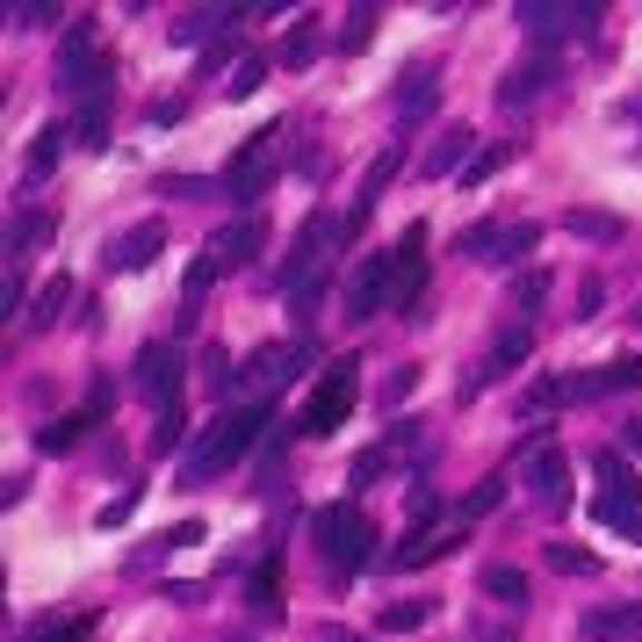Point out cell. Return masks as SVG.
I'll return each instance as SVG.
<instances>
[{
	"mask_svg": "<svg viewBox=\"0 0 642 642\" xmlns=\"http://www.w3.org/2000/svg\"><path fill=\"white\" fill-rule=\"evenodd\" d=\"M51 239H58V217H51V210H14V224H8V260L22 268V260L37 253V246H51Z\"/></svg>",
	"mask_w": 642,
	"mask_h": 642,
	"instance_id": "obj_16",
	"label": "cell"
},
{
	"mask_svg": "<svg viewBox=\"0 0 642 642\" xmlns=\"http://www.w3.org/2000/svg\"><path fill=\"white\" fill-rule=\"evenodd\" d=\"M455 542H463V527H426V534H411V542L397 548L390 563H397V571H426V563H440Z\"/></svg>",
	"mask_w": 642,
	"mask_h": 642,
	"instance_id": "obj_18",
	"label": "cell"
},
{
	"mask_svg": "<svg viewBox=\"0 0 642 642\" xmlns=\"http://www.w3.org/2000/svg\"><path fill=\"white\" fill-rule=\"evenodd\" d=\"M296 361H303V347H260L239 376H246V383H282V376H296Z\"/></svg>",
	"mask_w": 642,
	"mask_h": 642,
	"instance_id": "obj_25",
	"label": "cell"
},
{
	"mask_svg": "<svg viewBox=\"0 0 642 642\" xmlns=\"http://www.w3.org/2000/svg\"><path fill=\"white\" fill-rule=\"evenodd\" d=\"M181 440H188V419H181V405H166L159 426H152V455H174Z\"/></svg>",
	"mask_w": 642,
	"mask_h": 642,
	"instance_id": "obj_34",
	"label": "cell"
},
{
	"mask_svg": "<svg viewBox=\"0 0 642 642\" xmlns=\"http://www.w3.org/2000/svg\"><path fill=\"white\" fill-rule=\"evenodd\" d=\"M253 606H274V563H260V571H253Z\"/></svg>",
	"mask_w": 642,
	"mask_h": 642,
	"instance_id": "obj_47",
	"label": "cell"
},
{
	"mask_svg": "<svg viewBox=\"0 0 642 642\" xmlns=\"http://www.w3.org/2000/svg\"><path fill=\"white\" fill-rule=\"evenodd\" d=\"M484 592H492L498 606H527V571H513V563H492V571H484Z\"/></svg>",
	"mask_w": 642,
	"mask_h": 642,
	"instance_id": "obj_29",
	"label": "cell"
},
{
	"mask_svg": "<svg viewBox=\"0 0 642 642\" xmlns=\"http://www.w3.org/2000/svg\"><path fill=\"white\" fill-rule=\"evenodd\" d=\"M548 571H563V577H592V571H600V556H592V548L556 542V548H548Z\"/></svg>",
	"mask_w": 642,
	"mask_h": 642,
	"instance_id": "obj_33",
	"label": "cell"
},
{
	"mask_svg": "<svg viewBox=\"0 0 642 642\" xmlns=\"http://www.w3.org/2000/svg\"><path fill=\"white\" fill-rule=\"evenodd\" d=\"M563 397H571V383H563V376H534L519 405H527V411H548V405H563Z\"/></svg>",
	"mask_w": 642,
	"mask_h": 642,
	"instance_id": "obj_38",
	"label": "cell"
},
{
	"mask_svg": "<svg viewBox=\"0 0 642 642\" xmlns=\"http://www.w3.org/2000/svg\"><path fill=\"white\" fill-rule=\"evenodd\" d=\"M397 166H405V145H390V152H376V166H369V181H361V217H369V210H376V195H383L390 188V181H397Z\"/></svg>",
	"mask_w": 642,
	"mask_h": 642,
	"instance_id": "obj_28",
	"label": "cell"
},
{
	"mask_svg": "<svg viewBox=\"0 0 642 642\" xmlns=\"http://www.w3.org/2000/svg\"><path fill=\"white\" fill-rule=\"evenodd\" d=\"M434 101H440V72H434V66H411L405 87H397V124H419V116H434Z\"/></svg>",
	"mask_w": 642,
	"mask_h": 642,
	"instance_id": "obj_17",
	"label": "cell"
},
{
	"mask_svg": "<svg viewBox=\"0 0 642 642\" xmlns=\"http://www.w3.org/2000/svg\"><path fill=\"white\" fill-rule=\"evenodd\" d=\"M311 58H318V29L296 22V29L282 37V66H311Z\"/></svg>",
	"mask_w": 642,
	"mask_h": 642,
	"instance_id": "obj_37",
	"label": "cell"
},
{
	"mask_svg": "<svg viewBox=\"0 0 642 642\" xmlns=\"http://www.w3.org/2000/svg\"><path fill=\"white\" fill-rule=\"evenodd\" d=\"M311 534H318V556H325L332 577H354L361 563L376 556V527H369V519H361L354 506H318Z\"/></svg>",
	"mask_w": 642,
	"mask_h": 642,
	"instance_id": "obj_2",
	"label": "cell"
},
{
	"mask_svg": "<svg viewBox=\"0 0 642 642\" xmlns=\"http://www.w3.org/2000/svg\"><path fill=\"white\" fill-rule=\"evenodd\" d=\"M542 246V224H469L463 232V253L469 260H519V253H534Z\"/></svg>",
	"mask_w": 642,
	"mask_h": 642,
	"instance_id": "obj_10",
	"label": "cell"
},
{
	"mask_svg": "<svg viewBox=\"0 0 642 642\" xmlns=\"http://www.w3.org/2000/svg\"><path fill=\"white\" fill-rule=\"evenodd\" d=\"M376 469H383V448H369V455L354 463V484H376Z\"/></svg>",
	"mask_w": 642,
	"mask_h": 642,
	"instance_id": "obj_49",
	"label": "cell"
},
{
	"mask_svg": "<svg viewBox=\"0 0 642 642\" xmlns=\"http://www.w3.org/2000/svg\"><path fill=\"white\" fill-rule=\"evenodd\" d=\"M369 37H376V8H354L340 22V51H369Z\"/></svg>",
	"mask_w": 642,
	"mask_h": 642,
	"instance_id": "obj_36",
	"label": "cell"
},
{
	"mask_svg": "<svg viewBox=\"0 0 642 642\" xmlns=\"http://www.w3.org/2000/svg\"><path fill=\"white\" fill-rule=\"evenodd\" d=\"M527 484H534V498H542V506H563V498H571V463H563L556 448H542L527 463Z\"/></svg>",
	"mask_w": 642,
	"mask_h": 642,
	"instance_id": "obj_19",
	"label": "cell"
},
{
	"mask_svg": "<svg viewBox=\"0 0 642 642\" xmlns=\"http://www.w3.org/2000/svg\"><path fill=\"white\" fill-rule=\"evenodd\" d=\"M411 390H419V369H397V376H390V383H383V405H405V397H411Z\"/></svg>",
	"mask_w": 642,
	"mask_h": 642,
	"instance_id": "obj_44",
	"label": "cell"
},
{
	"mask_svg": "<svg viewBox=\"0 0 642 642\" xmlns=\"http://www.w3.org/2000/svg\"><path fill=\"white\" fill-rule=\"evenodd\" d=\"M325 642H347V635H340V629H325Z\"/></svg>",
	"mask_w": 642,
	"mask_h": 642,
	"instance_id": "obj_51",
	"label": "cell"
},
{
	"mask_svg": "<svg viewBox=\"0 0 642 642\" xmlns=\"http://www.w3.org/2000/svg\"><path fill=\"white\" fill-rule=\"evenodd\" d=\"M563 232H571V239H592V246H614V239H621V217H614V210H571V217H563Z\"/></svg>",
	"mask_w": 642,
	"mask_h": 642,
	"instance_id": "obj_27",
	"label": "cell"
},
{
	"mask_svg": "<svg viewBox=\"0 0 642 642\" xmlns=\"http://www.w3.org/2000/svg\"><path fill=\"white\" fill-rule=\"evenodd\" d=\"M542 296H548V274H542V268H534L527 282H513V311H534Z\"/></svg>",
	"mask_w": 642,
	"mask_h": 642,
	"instance_id": "obj_42",
	"label": "cell"
},
{
	"mask_svg": "<svg viewBox=\"0 0 642 642\" xmlns=\"http://www.w3.org/2000/svg\"><path fill=\"white\" fill-rule=\"evenodd\" d=\"M347 411H354V361H332V369L318 376V390L303 397V411H296V434L325 440V434H340V426H347Z\"/></svg>",
	"mask_w": 642,
	"mask_h": 642,
	"instance_id": "obj_5",
	"label": "cell"
},
{
	"mask_svg": "<svg viewBox=\"0 0 642 642\" xmlns=\"http://www.w3.org/2000/svg\"><path fill=\"white\" fill-rule=\"evenodd\" d=\"M635 629H642V606H592V614L577 621L585 642H614V635H635Z\"/></svg>",
	"mask_w": 642,
	"mask_h": 642,
	"instance_id": "obj_22",
	"label": "cell"
},
{
	"mask_svg": "<svg viewBox=\"0 0 642 642\" xmlns=\"http://www.w3.org/2000/svg\"><path fill=\"white\" fill-rule=\"evenodd\" d=\"M621 448H635V455H642V419L629 426V434H621Z\"/></svg>",
	"mask_w": 642,
	"mask_h": 642,
	"instance_id": "obj_50",
	"label": "cell"
},
{
	"mask_svg": "<svg viewBox=\"0 0 642 642\" xmlns=\"http://www.w3.org/2000/svg\"><path fill=\"white\" fill-rule=\"evenodd\" d=\"M232 43H239V22L224 29L217 43H203V72H224V66H232Z\"/></svg>",
	"mask_w": 642,
	"mask_h": 642,
	"instance_id": "obj_43",
	"label": "cell"
},
{
	"mask_svg": "<svg viewBox=\"0 0 642 642\" xmlns=\"http://www.w3.org/2000/svg\"><path fill=\"white\" fill-rule=\"evenodd\" d=\"M14 22H22V29H43V22H58V8H43V0H22V8H14Z\"/></svg>",
	"mask_w": 642,
	"mask_h": 642,
	"instance_id": "obj_46",
	"label": "cell"
},
{
	"mask_svg": "<svg viewBox=\"0 0 642 642\" xmlns=\"http://www.w3.org/2000/svg\"><path fill=\"white\" fill-rule=\"evenodd\" d=\"M116 80V58L95 43V22H72L66 37H58V87L80 101H101V87Z\"/></svg>",
	"mask_w": 642,
	"mask_h": 642,
	"instance_id": "obj_4",
	"label": "cell"
},
{
	"mask_svg": "<svg viewBox=\"0 0 642 642\" xmlns=\"http://www.w3.org/2000/svg\"><path fill=\"white\" fill-rule=\"evenodd\" d=\"M260 246H268V224H260V217H239V224H224V232L210 239L203 253L217 260V274H232V268H246V260H253Z\"/></svg>",
	"mask_w": 642,
	"mask_h": 642,
	"instance_id": "obj_13",
	"label": "cell"
},
{
	"mask_svg": "<svg viewBox=\"0 0 642 642\" xmlns=\"http://www.w3.org/2000/svg\"><path fill=\"white\" fill-rule=\"evenodd\" d=\"M66 303H72V282H66V274H51V282L37 289V311H29L22 325H29V332H51L58 318H66Z\"/></svg>",
	"mask_w": 642,
	"mask_h": 642,
	"instance_id": "obj_26",
	"label": "cell"
},
{
	"mask_svg": "<svg viewBox=\"0 0 642 642\" xmlns=\"http://www.w3.org/2000/svg\"><path fill=\"white\" fill-rule=\"evenodd\" d=\"M506 159H513V145H484L477 159L463 166V188H484V181H492V174H498V166H506Z\"/></svg>",
	"mask_w": 642,
	"mask_h": 642,
	"instance_id": "obj_35",
	"label": "cell"
},
{
	"mask_svg": "<svg viewBox=\"0 0 642 642\" xmlns=\"http://www.w3.org/2000/svg\"><path fill=\"white\" fill-rule=\"evenodd\" d=\"M397 296V260L390 253H369L354 274H347V296H340V311H347V325H361V318H376L383 303Z\"/></svg>",
	"mask_w": 642,
	"mask_h": 642,
	"instance_id": "obj_7",
	"label": "cell"
},
{
	"mask_svg": "<svg viewBox=\"0 0 642 642\" xmlns=\"http://www.w3.org/2000/svg\"><path fill=\"white\" fill-rule=\"evenodd\" d=\"M87 635H95V614H72V621H37V629H29L22 642H87Z\"/></svg>",
	"mask_w": 642,
	"mask_h": 642,
	"instance_id": "obj_30",
	"label": "cell"
},
{
	"mask_svg": "<svg viewBox=\"0 0 642 642\" xmlns=\"http://www.w3.org/2000/svg\"><path fill=\"white\" fill-rule=\"evenodd\" d=\"M87 426H95V411H66V419H43V426H37V455H66V448H80Z\"/></svg>",
	"mask_w": 642,
	"mask_h": 642,
	"instance_id": "obj_24",
	"label": "cell"
},
{
	"mask_svg": "<svg viewBox=\"0 0 642 642\" xmlns=\"http://www.w3.org/2000/svg\"><path fill=\"white\" fill-rule=\"evenodd\" d=\"M159 253H166V224H159V217H145V224H130V232L116 239V246L101 253V260H109V268H124V274H137V268H152Z\"/></svg>",
	"mask_w": 642,
	"mask_h": 642,
	"instance_id": "obj_14",
	"label": "cell"
},
{
	"mask_svg": "<svg viewBox=\"0 0 642 642\" xmlns=\"http://www.w3.org/2000/svg\"><path fill=\"white\" fill-rule=\"evenodd\" d=\"M629 534H635V542H642V519H635V527H629Z\"/></svg>",
	"mask_w": 642,
	"mask_h": 642,
	"instance_id": "obj_52",
	"label": "cell"
},
{
	"mask_svg": "<svg viewBox=\"0 0 642 642\" xmlns=\"http://www.w3.org/2000/svg\"><path fill=\"white\" fill-rule=\"evenodd\" d=\"M137 390H145L159 411H166V405H181V354H174L166 340H152L145 354H137Z\"/></svg>",
	"mask_w": 642,
	"mask_h": 642,
	"instance_id": "obj_12",
	"label": "cell"
},
{
	"mask_svg": "<svg viewBox=\"0 0 642 642\" xmlns=\"http://www.w3.org/2000/svg\"><path fill=\"white\" fill-rule=\"evenodd\" d=\"M513 22L527 29L534 43H563V37H585V29L600 22V14H592V8H577V0H519V8H513Z\"/></svg>",
	"mask_w": 642,
	"mask_h": 642,
	"instance_id": "obj_8",
	"label": "cell"
},
{
	"mask_svg": "<svg viewBox=\"0 0 642 642\" xmlns=\"http://www.w3.org/2000/svg\"><path fill=\"white\" fill-rule=\"evenodd\" d=\"M563 383H571V397H614V390H635V383H642V354L606 361V369H592V376H563Z\"/></svg>",
	"mask_w": 642,
	"mask_h": 642,
	"instance_id": "obj_15",
	"label": "cell"
},
{
	"mask_svg": "<svg viewBox=\"0 0 642 642\" xmlns=\"http://www.w3.org/2000/svg\"><path fill=\"white\" fill-rule=\"evenodd\" d=\"M548 80H556V58H527V66H513L506 80H498V101H506V109H519V101H534Z\"/></svg>",
	"mask_w": 642,
	"mask_h": 642,
	"instance_id": "obj_20",
	"label": "cell"
},
{
	"mask_svg": "<svg viewBox=\"0 0 642 642\" xmlns=\"http://www.w3.org/2000/svg\"><path fill=\"white\" fill-rule=\"evenodd\" d=\"M592 469H600V484H606V492L592 498V513H600L606 527H635V519H642V477L629 469V455L600 448V455H592Z\"/></svg>",
	"mask_w": 642,
	"mask_h": 642,
	"instance_id": "obj_6",
	"label": "cell"
},
{
	"mask_svg": "<svg viewBox=\"0 0 642 642\" xmlns=\"http://www.w3.org/2000/svg\"><path fill=\"white\" fill-rule=\"evenodd\" d=\"M66 145H72V124H43V130H37V145H29V159H22V174H29V181H43L58 159H66Z\"/></svg>",
	"mask_w": 642,
	"mask_h": 642,
	"instance_id": "obj_23",
	"label": "cell"
},
{
	"mask_svg": "<svg viewBox=\"0 0 642 642\" xmlns=\"http://www.w3.org/2000/svg\"><path fill=\"white\" fill-rule=\"evenodd\" d=\"M181 116H188V101H152L145 124H181Z\"/></svg>",
	"mask_w": 642,
	"mask_h": 642,
	"instance_id": "obj_48",
	"label": "cell"
},
{
	"mask_svg": "<svg viewBox=\"0 0 642 642\" xmlns=\"http://www.w3.org/2000/svg\"><path fill=\"white\" fill-rule=\"evenodd\" d=\"M498 498H506V477L477 484V492H469V506H463V519H484V513H498Z\"/></svg>",
	"mask_w": 642,
	"mask_h": 642,
	"instance_id": "obj_40",
	"label": "cell"
},
{
	"mask_svg": "<svg viewBox=\"0 0 642 642\" xmlns=\"http://www.w3.org/2000/svg\"><path fill=\"white\" fill-rule=\"evenodd\" d=\"M210 282H217V260H210V253H203V260H195V268H188V303H195V296H203V289H210Z\"/></svg>",
	"mask_w": 642,
	"mask_h": 642,
	"instance_id": "obj_45",
	"label": "cell"
},
{
	"mask_svg": "<svg viewBox=\"0 0 642 642\" xmlns=\"http://www.w3.org/2000/svg\"><path fill=\"white\" fill-rule=\"evenodd\" d=\"M347 232H361V210H347V217L318 210V217L303 224L296 246H289V268H282V289H289V296H296V289H318V274H325V253L340 246Z\"/></svg>",
	"mask_w": 642,
	"mask_h": 642,
	"instance_id": "obj_3",
	"label": "cell"
},
{
	"mask_svg": "<svg viewBox=\"0 0 642 642\" xmlns=\"http://www.w3.org/2000/svg\"><path fill=\"white\" fill-rule=\"evenodd\" d=\"M635 318H642V311H635Z\"/></svg>",
	"mask_w": 642,
	"mask_h": 642,
	"instance_id": "obj_53",
	"label": "cell"
},
{
	"mask_svg": "<svg viewBox=\"0 0 642 642\" xmlns=\"http://www.w3.org/2000/svg\"><path fill=\"white\" fill-rule=\"evenodd\" d=\"M426 614H434V606H426V600H390L383 614H376V629H383V635H405V629H419Z\"/></svg>",
	"mask_w": 642,
	"mask_h": 642,
	"instance_id": "obj_32",
	"label": "cell"
},
{
	"mask_svg": "<svg viewBox=\"0 0 642 642\" xmlns=\"http://www.w3.org/2000/svg\"><path fill=\"white\" fill-rule=\"evenodd\" d=\"M72 145H87V152L109 145V101H87V109H80V124H72Z\"/></svg>",
	"mask_w": 642,
	"mask_h": 642,
	"instance_id": "obj_31",
	"label": "cell"
},
{
	"mask_svg": "<svg viewBox=\"0 0 642 642\" xmlns=\"http://www.w3.org/2000/svg\"><path fill=\"white\" fill-rule=\"evenodd\" d=\"M137 498H145V484H124V492H116V498H109V506H101V513H95V527H124V519L137 513Z\"/></svg>",
	"mask_w": 642,
	"mask_h": 642,
	"instance_id": "obj_39",
	"label": "cell"
},
{
	"mask_svg": "<svg viewBox=\"0 0 642 642\" xmlns=\"http://www.w3.org/2000/svg\"><path fill=\"white\" fill-rule=\"evenodd\" d=\"M260 80H268V58H239V72H232L224 87H232V95H253Z\"/></svg>",
	"mask_w": 642,
	"mask_h": 642,
	"instance_id": "obj_41",
	"label": "cell"
},
{
	"mask_svg": "<svg viewBox=\"0 0 642 642\" xmlns=\"http://www.w3.org/2000/svg\"><path fill=\"white\" fill-rule=\"evenodd\" d=\"M477 130H469V124H455V130H440V145L434 152H426V174H455V166H469V159H477Z\"/></svg>",
	"mask_w": 642,
	"mask_h": 642,
	"instance_id": "obj_21",
	"label": "cell"
},
{
	"mask_svg": "<svg viewBox=\"0 0 642 642\" xmlns=\"http://www.w3.org/2000/svg\"><path fill=\"white\" fill-rule=\"evenodd\" d=\"M274 137L282 130H253L246 145H239V159L224 166V195H232V203H253V195L274 181Z\"/></svg>",
	"mask_w": 642,
	"mask_h": 642,
	"instance_id": "obj_9",
	"label": "cell"
},
{
	"mask_svg": "<svg viewBox=\"0 0 642 642\" xmlns=\"http://www.w3.org/2000/svg\"><path fill=\"white\" fill-rule=\"evenodd\" d=\"M527 354H534V332H527V318H513V325H506V332L492 340V354H484V369H477V376L463 383V397H477L484 383H498V376H513V369H519Z\"/></svg>",
	"mask_w": 642,
	"mask_h": 642,
	"instance_id": "obj_11",
	"label": "cell"
},
{
	"mask_svg": "<svg viewBox=\"0 0 642 642\" xmlns=\"http://www.w3.org/2000/svg\"><path fill=\"white\" fill-rule=\"evenodd\" d=\"M268 419H274V411L260 405V397H253V405H224L217 419L195 434V448H188V463H181V477H188V484H210L217 469H232L239 455H253V440H260V426H268Z\"/></svg>",
	"mask_w": 642,
	"mask_h": 642,
	"instance_id": "obj_1",
	"label": "cell"
}]
</instances>
